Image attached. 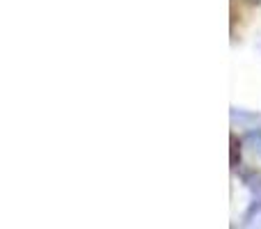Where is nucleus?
Returning <instances> with one entry per match:
<instances>
[{
    "instance_id": "obj_2",
    "label": "nucleus",
    "mask_w": 261,
    "mask_h": 229,
    "mask_svg": "<svg viewBox=\"0 0 261 229\" xmlns=\"http://www.w3.org/2000/svg\"><path fill=\"white\" fill-rule=\"evenodd\" d=\"M245 225L248 227H261V195L254 197V204L250 209L248 218H245Z\"/></svg>"
},
{
    "instance_id": "obj_1",
    "label": "nucleus",
    "mask_w": 261,
    "mask_h": 229,
    "mask_svg": "<svg viewBox=\"0 0 261 229\" xmlns=\"http://www.w3.org/2000/svg\"><path fill=\"white\" fill-rule=\"evenodd\" d=\"M239 167L250 181L261 186V129L243 138L239 147Z\"/></svg>"
}]
</instances>
